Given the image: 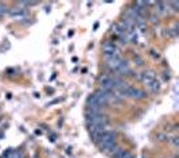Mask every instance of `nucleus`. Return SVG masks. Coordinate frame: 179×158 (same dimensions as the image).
<instances>
[{"mask_svg": "<svg viewBox=\"0 0 179 158\" xmlns=\"http://www.w3.org/2000/svg\"><path fill=\"white\" fill-rule=\"evenodd\" d=\"M98 147L101 149L102 151H112L113 149L117 146L116 145V134L113 131H108V130H105L104 133L101 134L100 137V141H98Z\"/></svg>", "mask_w": 179, "mask_h": 158, "instance_id": "f257e3e1", "label": "nucleus"}, {"mask_svg": "<svg viewBox=\"0 0 179 158\" xmlns=\"http://www.w3.org/2000/svg\"><path fill=\"white\" fill-rule=\"evenodd\" d=\"M137 80L141 81V83H144L146 85H148L154 80H156V73L152 70H146V72H143V73H139Z\"/></svg>", "mask_w": 179, "mask_h": 158, "instance_id": "f03ea898", "label": "nucleus"}, {"mask_svg": "<svg viewBox=\"0 0 179 158\" xmlns=\"http://www.w3.org/2000/svg\"><path fill=\"white\" fill-rule=\"evenodd\" d=\"M102 50H104V56H106V54H113L119 52V49L113 41H105L104 45H102Z\"/></svg>", "mask_w": 179, "mask_h": 158, "instance_id": "7ed1b4c3", "label": "nucleus"}, {"mask_svg": "<svg viewBox=\"0 0 179 158\" xmlns=\"http://www.w3.org/2000/svg\"><path fill=\"white\" fill-rule=\"evenodd\" d=\"M147 87H148V89H150L152 93H156V92H158L159 89H160V83H159L158 80H154L151 84L147 85Z\"/></svg>", "mask_w": 179, "mask_h": 158, "instance_id": "20e7f679", "label": "nucleus"}, {"mask_svg": "<svg viewBox=\"0 0 179 158\" xmlns=\"http://www.w3.org/2000/svg\"><path fill=\"white\" fill-rule=\"evenodd\" d=\"M124 153H125L124 149L116 146V147L113 149V150H112V158H121Z\"/></svg>", "mask_w": 179, "mask_h": 158, "instance_id": "39448f33", "label": "nucleus"}, {"mask_svg": "<svg viewBox=\"0 0 179 158\" xmlns=\"http://www.w3.org/2000/svg\"><path fill=\"white\" fill-rule=\"evenodd\" d=\"M26 10H22V8H14V10L10 11V15L11 16H22V15H26Z\"/></svg>", "mask_w": 179, "mask_h": 158, "instance_id": "423d86ee", "label": "nucleus"}, {"mask_svg": "<svg viewBox=\"0 0 179 158\" xmlns=\"http://www.w3.org/2000/svg\"><path fill=\"white\" fill-rule=\"evenodd\" d=\"M150 19H151L152 23H156V22H158V19H159V16L156 15V14H152V15L150 16Z\"/></svg>", "mask_w": 179, "mask_h": 158, "instance_id": "0eeeda50", "label": "nucleus"}, {"mask_svg": "<svg viewBox=\"0 0 179 158\" xmlns=\"http://www.w3.org/2000/svg\"><path fill=\"white\" fill-rule=\"evenodd\" d=\"M121 158H135V157H133L132 154H131V153H129V151H127V150H125V153H124V154H123V157Z\"/></svg>", "mask_w": 179, "mask_h": 158, "instance_id": "6e6552de", "label": "nucleus"}, {"mask_svg": "<svg viewBox=\"0 0 179 158\" xmlns=\"http://www.w3.org/2000/svg\"><path fill=\"white\" fill-rule=\"evenodd\" d=\"M135 62H137V65H143V60L139 56H135Z\"/></svg>", "mask_w": 179, "mask_h": 158, "instance_id": "1a4fd4ad", "label": "nucleus"}]
</instances>
